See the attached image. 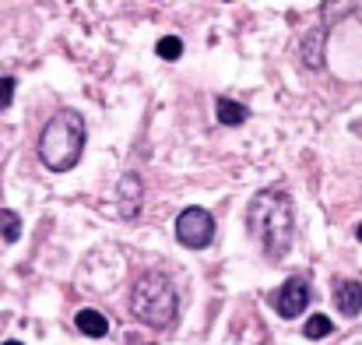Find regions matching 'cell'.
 Returning a JSON list of instances; mask_svg holds the SVG:
<instances>
[{"label":"cell","mask_w":362,"mask_h":345,"mask_svg":"<svg viewBox=\"0 0 362 345\" xmlns=\"http://www.w3.org/2000/svg\"><path fill=\"white\" fill-rule=\"evenodd\" d=\"M215 113H218V123H226V127H240V123L250 120L246 106L233 103V99H218V103H215Z\"/></svg>","instance_id":"obj_9"},{"label":"cell","mask_w":362,"mask_h":345,"mask_svg":"<svg viewBox=\"0 0 362 345\" xmlns=\"http://www.w3.org/2000/svg\"><path fill=\"white\" fill-rule=\"evenodd\" d=\"M85 137H88V127H85V116L78 110L53 113L49 123L42 127V134H39V159H42V166L53 169V173L74 169L81 152H85Z\"/></svg>","instance_id":"obj_2"},{"label":"cell","mask_w":362,"mask_h":345,"mask_svg":"<svg viewBox=\"0 0 362 345\" xmlns=\"http://www.w3.org/2000/svg\"><path fill=\"white\" fill-rule=\"evenodd\" d=\"M334 332V324H331V317H324V314H313L310 321H306V328H303V335L310 339V342H320V339H327Z\"/></svg>","instance_id":"obj_10"},{"label":"cell","mask_w":362,"mask_h":345,"mask_svg":"<svg viewBox=\"0 0 362 345\" xmlns=\"http://www.w3.org/2000/svg\"><path fill=\"white\" fill-rule=\"evenodd\" d=\"M0 236L7 243H18L21 239V219L11 212V208H0Z\"/></svg>","instance_id":"obj_11"},{"label":"cell","mask_w":362,"mask_h":345,"mask_svg":"<svg viewBox=\"0 0 362 345\" xmlns=\"http://www.w3.org/2000/svg\"><path fill=\"white\" fill-rule=\"evenodd\" d=\"M306 307H310V278L296 275V278H288V282L281 285V293H278V314H281L285 321H292V317H299Z\"/></svg>","instance_id":"obj_5"},{"label":"cell","mask_w":362,"mask_h":345,"mask_svg":"<svg viewBox=\"0 0 362 345\" xmlns=\"http://www.w3.org/2000/svg\"><path fill=\"white\" fill-rule=\"evenodd\" d=\"M356 236H359V243H362V222H359V230H356Z\"/></svg>","instance_id":"obj_14"},{"label":"cell","mask_w":362,"mask_h":345,"mask_svg":"<svg viewBox=\"0 0 362 345\" xmlns=\"http://www.w3.org/2000/svg\"><path fill=\"white\" fill-rule=\"evenodd\" d=\"M176 239L190 250H201L215 239V219L208 208H183L176 219Z\"/></svg>","instance_id":"obj_4"},{"label":"cell","mask_w":362,"mask_h":345,"mask_svg":"<svg viewBox=\"0 0 362 345\" xmlns=\"http://www.w3.org/2000/svg\"><path fill=\"white\" fill-rule=\"evenodd\" d=\"M137 201H141V180L137 176H123L120 183V215L134 219L137 215Z\"/></svg>","instance_id":"obj_8"},{"label":"cell","mask_w":362,"mask_h":345,"mask_svg":"<svg viewBox=\"0 0 362 345\" xmlns=\"http://www.w3.org/2000/svg\"><path fill=\"white\" fill-rule=\"evenodd\" d=\"M4 345H21V342H4Z\"/></svg>","instance_id":"obj_15"},{"label":"cell","mask_w":362,"mask_h":345,"mask_svg":"<svg viewBox=\"0 0 362 345\" xmlns=\"http://www.w3.org/2000/svg\"><path fill=\"white\" fill-rule=\"evenodd\" d=\"M292 198L281 191H260L250 208H246V222L250 232L260 239V247L267 250L271 261H278L288 247H292Z\"/></svg>","instance_id":"obj_1"},{"label":"cell","mask_w":362,"mask_h":345,"mask_svg":"<svg viewBox=\"0 0 362 345\" xmlns=\"http://www.w3.org/2000/svg\"><path fill=\"white\" fill-rule=\"evenodd\" d=\"M130 310L148 328H173L180 314V296H176L173 278L162 271H144L130 289Z\"/></svg>","instance_id":"obj_3"},{"label":"cell","mask_w":362,"mask_h":345,"mask_svg":"<svg viewBox=\"0 0 362 345\" xmlns=\"http://www.w3.org/2000/svg\"><path fill=\"white\" fill-rule=\"evenodd\" d=\"M11 99H14V81L11 78H0V113L11 106Z\"/></svg>","instance_id":"obj_13"},{"label":"cell","mask_w":362,"mask_h":345,"mask_svg":"<svg viewBox=\"0 0 362 345\" xmlns=\"http://www.w3.org/2000/svg\"><path fill=\"white\" fill-rule=\"evenodd\" d=\"M74 324H78V332L88 335V339H106V335H110V324H106V317H103L99 310H78Z\"/></svg>","instance_id":"obj_7"},{"label":"cell","mask_w":362,"mask_h":345,"mask_svg":"<svg viewBox=\"0 0 362 345\" xmlns=\"http://www.w3.org/2000/svg\"><path fill=\"white\" fill-rule=\"evenodd\" d=\"M334 303H338V310H341L345 317H356L362 310V282L341 278V282L334 285Z\"/></svg>","instance_id":"obj_6"},{"label":"cell","mask_w":362,"mask_h":345,"mask_svg":"<svg viewBox=\"0 0 362 345\" xmlns=\"http://www.w3.org/2000/svg\"><path fill=\"white\" fill-rule=\"evenodd\" d=\"M155 50H158L162 60H180V57H183V39H176V35H162Z\"/></svg>","instance_id":"obj_12"}]
</instances>
